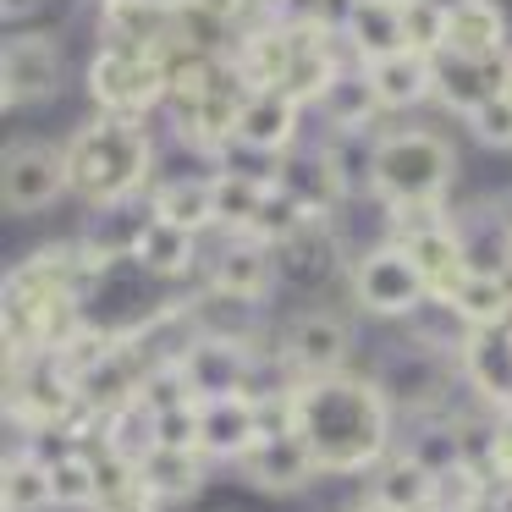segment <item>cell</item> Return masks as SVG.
I'll return each mask as SVG.
<instances>
[{
    "label": "cell",
    "instance_id": "f546056e",
    "mask_svg": "<svg viewBox=\"0 0 512 512\" xmlns=\"http://www.w3.org/2000/svg\"><path fill=\"white\" fill-rule=\"evenodd\" d=\"M50 496L67 501V507H78V501H100L94 463H83V457H61V463H50Z\"/></svg>",
    "mask_w": 512,
    "mask_h": 512
},
{
    "label": "cell",
    "instance_id": "1f68e13d",
    "mask_svg": "<svg viewBox=\"0 0 512 512\" xmlns=\"http://www.w3.org/2000/svg\"><path fill=\"white\" fill-rule=\"evenodd\" d=\"M474 133L485 144H512V100L507 94H490L485 105L474 111Z\"/></svg>",
    "mask_w": 512,
    "mask_h": 512
},
{
    "label": "cell",
    "instance_id": "f1b7e54d",
    "mask_svg": "<svg viewBox=\"0 0 512 512\" xmlns=\"http://www.w3.org/2000/svg\"><path fill=\"white\" fill-rule=\"evenodd\" d=\"M39 501H56L50 496V468L39 463H6V512H28Z\"/></svg>",
    "mask_w": 512,
    "mask_h": 512
},
{
    "label": "cell",
    "instance_id": "52a82bcc",
    "mask_svg": "<svg viewBox=\"0 0 512 512\" xmlns=\"http://www.w3.org/2000/svg\"><path fill=\"white\" fill-rule=\"evenodd\" d=\"M61 182L72 177H67V155H56V149H12L6 155V204L12 210L50 204L61 193Z\"/></svg>",
    "mask_w": 512,
    "mask_h": 512
},
{
    "label": "cell",
    "instance_id": "7a4b0ae2",
    "mask_svg": "<svg viewBox=\"0 0 512 512\" xmlns=\"http://www.w3.org/2000/svg\"><path fill=\"white\" fill-rule=\"evenodd\" d=\"M149 166V144L133 122H100V127H83L67 149V177L78 193L111 204L144 177Z\"/></svg>",
    "mask_w": 512,
    "mask_h": 512
},
{
    "label": "cell",
    "instance_id": "9a60e30c",
    "mask_svg": "<svg viewBox=\"0 0 512 512\" xmlns=\"http://www.w3.org/2000/svg\"><path fill=\"white\" fill-rule=\"evenodd\" d=\"M369 83H375L380 105H413L435 89V61L419 50H402V56L369 61Z\"/></svg>",
    "mask_w": 512,
    "mask_h": 512
},
{
    "label": "cell",
    "instance_id": "d4e9b609",
    "mask_svg": "<svg viewBox=\"0 0 512 512\" xmlns=\"http://www.w3.org/2000/svg\"><path fill=\"white\" fill-rule=\"evenodd\" d=\"M402 39H408V50L435 61L446 50V6H435V0H402Z\"/></svg>",
    "mask_w": 512,
    "mask_h": 512
},
{
    "label": "cell",
    "instance_id": "cb8c5ba5",
    "mask_svg": "<svg viewBox=\"0 0 512 512\" xmlns=\"http://www.w3.org/2000/svg\"><path fill=\"white\" fill-rule=\"evenodd\" d=\"M320 100H325V111H331V127H342V133H358V127L375 116L380 94H375V83H369V78H336L331 89L320 94Z\"/></svg>",
    "mask_w": 512,
    "mask_h": 512
},
{
    "label": "cell",
    "instance_id": "9c48e42d",
    "mask_svg": "<svg viewBox=\"0 0 512 512\" xmlns=\"http://www.w3.org/2000/svg\"><path fill=\"white\" fill-rule=\"evenodd\" d=\"M507 39V17L496 12V0H452L446 6V50L468 61H485Z\"/></svg>",
    "mask_w": 512,
    "mask_h": 512
},
{
    "label": "cell",
    "instance_id": "d6a6232c",
    "mask_svg": "<svg viewBox=\"0 0 512 512\" xmlns=\"http://www.w3.org/2000/svg\"><path fill=\"white\" fill-rule=\"evenodd\" d=\"M292 226H298V199H287V193L270 188V199L259 204V215H254V232L276 237V232H292Z\"/></svg>",
    "mask_w": 512,
    "mask_h": 512
},
{
    "label": "cell",
    "instance_id": "6da1fadb",
    "mask_svg": "<svg viewBox=\"0 0 512 512\" xmlns=\"http://www.w3.org/2000/svg\"><path fill=\"white\" fill-rule=\"evenodd\" d=\"M292 430L320 468H364L386 446V402L364 380H314L292 397Z\"/></svg>",
    "mask_w": 512,
    "mask_h": 512
},
{
    "label": "cell",
    "instance_id": "603a6c76",
    "mask_svg": "<svg viewBox=\"0 0 512 512\" xmlns=\"http://www.w3.org/2000/svg\"><path fill=\"white\" fill-rule=\"evenodd\" d=\"M155 215L171 226H204L215 215V182H171V188H160L155 199Z\"/></svg>",
    "mask_w": 512,
    "mask_h": 512
},
{
    "label": "cell",
    "instance_id": "e575fe53",
    "mask_svg": "<svg viewBox=\"0 0 512 512\" xmlns=\"http://www.w3.org/2000/svg\"><path fill=\"white\" fill-rule=\"evenodd\" d=\"M0 6H6V12H23V6H34V0H0Z\"/></svg>",
    "mask_w": 512,
    "mask_h": 512
},
{
    "label": "cell",
    "instance_id": "8992f818",
    "mask_svg": "<svg viewBox=\"0 0 512 512\" xmlns=\"http://www.w3.org/2000/svg\"><path fill=\"white\" fill-rule=\"evenodd\" d=\"M507 67L512 61H501V56L468 61V56H452V50H446V56H435V89L446 94V105H457V111L474 116L490 94L507 89Z\"/></svg>",
    "mask_w": 512,
    "mask_h": 512
},
{
    "label": "cell",
    "instance_id": "8fae6325",
    "mask_svg": "<svg viewBox=\"0 0 512 512\" xmlns=\"http://www.w3.org/2000/svg\"><path fill=\"white\" fill-rule=\"evenodd\" d=\"M397 248H408V259L419 265V276H424V287L435 292V298H452L457 292V281L468 276V259H463V243H457V232H446V226H430V232H419V237H408V243H397Z\"/></svg>",
    "mask_w": 512,
    "mask_h": 512
},
{
    "label": "cell",
    "instance_id": "30bf717a",
    "mask_svg": "<svg viewBox=\"0 0 512 512\" xmlns=\"http://www.w3.org/2000/svg\"><path fill=\"white\" fill-rule=\"evenodd\" d=\"M243 468L259 485H303L309 468H320V463H314V452L303 446V435L287 430V435H254V441L243 446Z\"/></svg>",
    "mask_w": 512,
    "mask_h": 512
},
{
    "label": "cell",
    "instance_id": "f35d334b",
    "mask_svg": "<svg viewBox=\"0 0 512 512\" xmlns=\"http://www.w3.org/2000/svg\"><path fill=\"white\" fill-rule=\"evenodd\" d=\"M419 512H446V507H419Z\"/></svg>",
    "mask_w": 512,
    "mask_h": 512
},
{
    "label": "cell",
    "instance_id": "5b68a950",
    "mask_svg": "<svg viewBox=\"0 0 512 512\" xmlns=\"http://www.w3.org/2000/svg\"><path fill=\"white\" fill-rule=\"evenodd\" d=\"M171 83V72L160 67V56H138V50H111L94 61V94L111 111H138Z\"/></svg>",
    "mask_w": 512,
    "mask_h": 512
},
{
    "label": "cell",
    "instance_id": "ffe728a7",
    "mask_svg": "<svg viewBox=\"0 0 512 512\" xmlns=\"http://www.w3.org/2000/svg\"><path fill=\"white\" fill-rule=\"evenodd\" d=\"M138 479H144L155 496H182V490L199 479V457L188 452V446H149L144 463H138Z\"/></svg>",
    "mask_w": 512,
    "mask_h": 512
},
{
    "label": "cell",
    "instance_id": "74e56055",
    "mask_svg": "<svg viewBox=\"0 0 512 512\" xmlns=\"http://www.w3.org/2000/svg\"><path fill=\"white\" fill-rule=\"evenodd\" d=\"M501 94H507V100H512V67H507V89H501Z\"/></svg>",
    "mask_w": 512,
    "mask_h": 512
},
{
    "label": "cell",
    "instance_id": "44dd1931",
    "mask_svg": "<svg viewBox=\"0 0 512 512\" xmlns=\"http://www.w3.org/2000/svg\"><path fill=\"white\" fill-rule=\"evenodd\" d=\"M138 259H144V270L177 276L193 259V232L188 226H171V221H149L144 232H138Z\"/></svg>",
    "mask_w": 512,
    "mask_h": 512
},
{
    "label": "cell",
    "instance_id": "8d00e7d4",
    "mask_svg": "<svg viewBox=\"0 0 512 512\" xmlns=\"http://www.w3.org/2000/svg\"><path fill=\"white\" fill-rule=\"evenodd\" d=\"M501 281H507V292H512V254H507V270H501Z\"/></svg>",
    "mask_w": 512,
    "mask_h": 512
},
{
    "label": "cell",
    "instance_id": "7402d4cb",
    "mask_svg": "<svg viewBox=\"0 0 512 512\" xmlns=\"http://www.w3.org/2000/svg\"><path fill=\"white\" fill-rule=\"evenodd\" d=\"M342 353H347V331L336 320L309 314V320L292 325V358H298L303 369H331Z\"/></svg>",
    "mask_w": 512,
    "mask_h": 512
},
{
    "label": "cell",
    "instance_id": "d6986e66",
    "mask_svg": "<svg viewBox=\"0 0 512 512\" xmlns=\"http://www.w3.org/2000/svg\"><path fill=\"white\" fill-rule=\"evenodd\" d=\"M430 485H435V474L419 463V457H397V463L380 474L375 501L391 507V512H419V507H430Z\"/></svg>",
    "mask_w": 512,
    "mask_h": 512
},
{
    "label": "cell",
    "instance_id": "4dcf8cb0",
    "mask_svg": "<svg viewBox=\"0 0 512 512\" xmlns=\"http://www.w3.org/2000/svg\"><path fill=\"white\" fill-rule=\"evenodd\" d=\"M155 441L160 446H199V402H182V408L155 413Z\"/></svg>",
    "mask_w": 512,
    "mask_h": 512
},
{
    "label": "cell",
    "instance_id": "3957f363",
    "mask_svg": "<svg viewBox=\"0 0 512 512\" xmlns=\"http://www.w3.org/2000/svg\"><path fill=\"white\" fill-rule=\"evenodd\" d=\"M452 177V149L435 133H391L375 144V188L397 204H435Z\"/></svg>",
    "mask_w": 512,
    "mask_h": 512
},
{
    "label": "cell",
    "instance_id": "ba28073f",
    "mask_svg": "<svg viewBox=\"0 0 512 512\" xmlns=\"http://www.w3.org/2000/svg\"><path fill=\"white\" fill-rule=\"evenodd\" d=\"M463 364H468L474 391L512 408V331L507 325H474V336L463 342Z\"/></svg>",
    "mask_w": 512,
    "mask_h": 512
},
{
    "label": "cell",
    "instance_id": "83f0119b",
    "mask_svg": "<svg viewBox=\"0 0 512 512\" xmlns=\"http://www.w3.org/2000/svg\"><path fill=\"white\" fill-rule=\"evenodd\" d=\"M430 507H446V512H474L479 507V474L468 463H446L430 485Z\"/></svg>",
    "mask_w": 512,
    "mask_h": 512
},
{
    "label": "cell",
    "instance_id": "836d02e7",
    "mask_svg": "<svg viewBox=\"0 0 512 512\" xmlns=\"http://www.w3.org/2000/svg\"><path fill=\"white\" fill-rule=\"evenodd\" d=\"M100 512H155V490L138 479V485H127V490H116V496H105Z\"/></svg>",
    "mask_w": 512,
    "mask_h": 512
},
{
    "label": "cell",
    "instance_id": "d590c367",
    "mask_svg": "<svg viewBox=\"0 0 512 512\" xmlns=\"http://www.w3.org/2000/svg\"><path fill=\"white\" fill-rule=\"evenodd\" d=\"M353 512H391V507H380V501H369V507H353Z\"/></svg>",
    "mask_w": 512,
    "mask_h": 512
},
{
    "label": "cell",
    "instance_id": "4316f807",
    "mask_svg": "<svg viewBox=\"0 0 512 512\" xmlns=\"http://www.w3.org/2000/svg\"><path fill=\"white\" fill-rule=\"evenodd\" d=\"M270 199V182L259 177H221L215 182V221H232V226H254L259 204Z\"/></svg>",
    "mask_w": 512,
    "mask_h": 512
},
{
    "label": "cell",
    "instance_id": "4fadbf2b",
    "mask_svg": "<svg viewBox=\"0 0 512 512\" xmlns=\"http://www.w3.org/2000/svg\"><path fill=\"white\" fill-rule=\"evenodd\" d=\"M347 39L358 45L364 61L402 56V50H408V39H402V0H353V12H347Z\"/></svg>",
    "mask_w": 512,
    "mask_h": 512
},
{
    "label": "cell",
    "instance_id": "277c9868",
    "mask_svg": "<svg viewBox=\"0 0 512 512\" xmlns=\"http://www.w3.org/2000/svg\"><path fill=\"white\" fill-rule=\"evenodd\" d=\"M424 298H430V287H424L419 265L408 259V248H375V254H364V265H358V303L364 309L408 314Z\"/></svg>",
    "mask_w": 512,
    "mask_h": 512
},
{
    "label": "cell",
    "instance_id": "7c38bea8",
    "mask_svg": "<svg viewBox=\"0 0 512 512\" xmlns=\"http://www.w3.org/2000/svg\"><path fill=\"white\" fill-rule=\"evenodd\" d=\"M254 435H259V408L243 397V391H232V397H204L199 402V446L243 457V446L254 441Z\"/></svg>",
    "mask_w": 512,
    "mask_h": 512
},
{
    "label": "cell",
    "instance_id": "ac0fdd59",
    "mask_svg": "<svg viewBox=\"0 0 512 512\" xmlns=\"http://www.w3.org/2000/svg\"><path fill=\"white\" fill-rule=\"evenodd\" d=\"M446 309L463 314L468 325H501L512 314V292L501 276H490V270H468L463 281H457V292L446 298Z\"/></svg>",
    "mask_w": 512,
    "mask_h": 512
},
{
    "label": "cell",
    "instance_id": "2e32d148",
    "mask_svg": "<svg viewBox=\"0 0 512 512\" xmlns=\"http://www.w3.org/2000/svg\"><path fill=\"white\" fill-rule=\"evenodd\" d=\"M105 34L122 39V50L160 56L166 50V6H155V0H111L105 6Z\"/></svg>",
    "mask_w": 512,
    "mask_h": 512
},
{
    "label": "cell",
    "instance_id": "e0dca14e",
    "mask_svg": "<svg viewBox=\"0 0 512 512\" xmlns=\"http://www.w3.org/2000/svg\"><path fill=\"white\" fill-rule=\"evenodd\" d=\"M292 127H298V105L281 89H265L243 105V122H237V138L254 149H281L292 144Z\"/></svg>",
    "mask_w": 512,
    "mask_h": 512
},
{
    "label": "cell",
    "instance_id": "484cf974",
    "mask_svg": "<svg viewBox=\"0 0 512 512\" xmlns=\"http://www.w3.org/2000/svg\"><path fill=\"white\" fill-rule=\"evenodd\" d=\"M270 281V259L259 248H232V254L215 265V287L232 292V298H259Z\"/></svg>",
    "mask_w": 512,
    "mask_h": 512
},
{
    "label": "cell",
    "instance_id": "5bb4252c",
    "mask_svg": "<svg viewBox=\"0 0 512 512\" xmlns=\"http://www.w3.org/2000/svg\"><path fill=\"white\" fill-rule=\"evenodd\" d=\"M61 78V61L50 39H12L6 45V100H39Z\"/></svg>",
    "mask_w": 512,
    "mask_h": 512
}]
</instances>
